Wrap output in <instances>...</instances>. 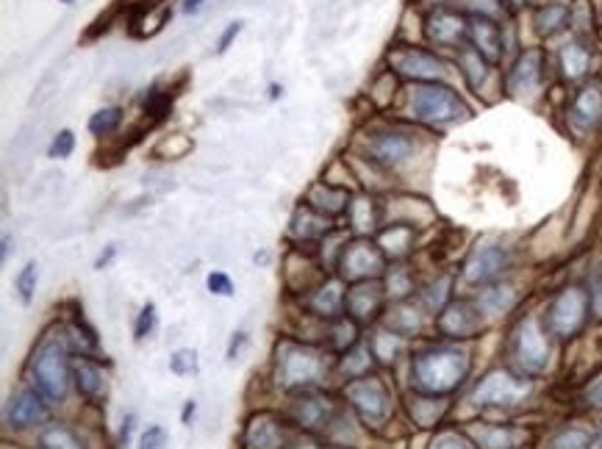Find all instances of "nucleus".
I'll list each match as a JSON object with an SVG mask.
<instances>
[{"label":"nucleus","instance_id":"c756f323","mask_svg":"<svg viewBox=\"0 0 602 449\" xmlns=\"http://www.w3.org/2000/svg\"><path fill=\"white\" fill-rule=\"evenodd\" d=\"M372 347H353V350H347L342 361L344 375L350 377V380H358V377H367L369 369H372Z\"/></svg>","mask_w":602,"mask_h":449},{"label":"nucleus","instance_id":"4be33fe9","mask_svg":"<svg viewBox=\"0 0 602 449\" xmlns=\"http://www.w3.org/2000/svg\"><path fill=\"white\" fill-rule=\"evenodd\" d=\"M381 308V289L372 283H361V286H356L353 292L347 294V311L353 314V319H369V316L375 314Z\"/></svg>","mask_w":602,"mask_h":449},{"label":"nucleus","instance_id":"5701e85b","mask_svg":"<svg viewBox=\"0 0 602 449\" xmlns=\"http://www.w3.org/2000/svg\"><path fill=\"white\" fill-rule=\"evenodd\" d=\"M39 449H89L84 438L67 425H48L39 433Z\"/></svg>","mask_w":602,"mask_h":449},{"label":"nucleus","instance_id":"20e7f679","mask_svg":"<svg viewBox=\"0 0 602 449\" xmlns=\"http://www.w3.org/2000/svg\"><path fill=\"white\" fill-rule=\"evenodd\" d=\"M511 358L522 377H536L550 366V333L536 316H528L516 325L511 336Z\"/></svg>","mask_w":602,"mask_h":449},{"label":"nucleus","instance_id":"f257e3e1","mask_svg":"<svg viewBox=\"0 0 602 449\" xmlns=\"http://www.w3.org/2000/svg\"><path fill=\"white\" fill-rule=\"evenodd\" d=\"M469 375V352L453 344H436L414 355L411 383L425 397L453 394Z\"/></svg>","mask_w":602,"mask_h":449},{"label":"nucleus","instance_id":"603ef678","mask_svg":"<svg viewBox=\"0 0 602 449\" xmlns=\"http://www.w3.org/2000/svg\"><path fill=\"white\" fill-rule=\"evenodd\" d=\"M245 344H247V333H234V339H231V344H228V361H236L239 358V352L245 350Z\"/></svg>","mask_w":602,"mask_h":449},{"label":"nucleus","instance_id":"f704fd0d","mask_svg":"<svg viewBox=\"0 0 602 449\" xmlns=\"http://www.w3.org/2000/svg\"><path fill=\"white\" fill-rule=\"evenodd\" d=\"M120 122H123V111L120 109H114V106H111V109H100L92 114L89 131L95 136H109L120 128Z\"/></svg>","mask_w":602,"mask_h":449},{"label":"nucleus","instance_id":"7ed1b4c3","mask_svg":"<svg viewBox=\"0 0 602 449\" xmlns=\"http://www.w3.org/2000/svg\"><path fill=\"white\" fill-rule=\"evenodd\" d=\"M325 375V358L320 350L297 344V341H283L275 352V380L286 391L306 389L320 383Z\"/></svg>","mask_w":602,"mask_h":449},{"label":"nucleus","instance_id":"a18cd8bd","mask_svg":"<svg viewBox=\"0 0 602 449\" xmlns=\"http://www.w3.org/2000/svg\"><path fill=\"white\" fill-rule=\"evenodd\" d=\"M350 219H353V225H358V228H372V206H369V200L358 197L356 203H350Z\"/></svg>","mask_w":602,"mask_h":449},{"label":"nucleus","instance_id":"f3484780","mask_svg":"<svg viewBox=\"0 0 602 449\" xmlns=\"http://www.w3.org/2000/svg\"><path fill=\"white\" fill-rule=\"evenodd\" d=\"M369 153H372V158L378 164L397 167V164H403L414 153V139L408 134H381L369 142Z\"/></svg>","mask_w":602,"mask_h":449},{"label":"nucleus","instance_id":"bf43d9fd","mask_svg":"<svg viewBox=\"0 0 602 449\" xmlns=\"http://www.w3.org/2000/svg\"><path fill=\"white\" fill-rule=\"evenodd\" d=\"M508 3H514V6H522V3H528V0H508Z\"/></svg>","mask_w":602,"mask_h":449},{"label":"nucleus","instance_id":"79ce46f5","mask_svg":"<svg viewBox=\"0 0 602 449\" xmlns=\"http://www.w3.org/2000/svg\"><path fill=\"white\" fill-rule=\"evenodd\" d=\"M75 150V136L73 131H59L56 139H53V145H50L48 156L50 158H70Z\"/></svg>","mask_w":602,"mask_h":449},{"label":"nucleus","instance_id":"2f4dec72","mask_svg":"<svg viewBox=\"0 0 602 449\" xmlns=\"http://www.w3.org/2000/svg\"><path fill=\"white\" fill-rule=\"evenodd\" d=\"M37 283H39L37 261H28V264L20 269V275L14 278V289H17L20 303L31 305V300H34V292H37Z\"/></svg>","mask_w":602,"mask_h":449},{"label":"nucleus","instance_id":"864d4df0","mask_svg":"<svg viewBox=\"0 0 602 449\" xmlns=\"http://www.w3.org/2000/svg\"><path fill=\"white\" fill-rule=\"evenodd\" d=\"M120 253V247H117V244H109V247H106V250H103V253L98 255V261H95V269H106L111 264V261H114V255Z\"/></svg>","mask_w":602,"mask_h":449},{"label":"nucleus","instance_id":"09e8293b","mask_svg":"<svg viewBox=\"0 0 602 449\" xmlns=\"http://www.w3.org/2000/svg\"><path fill=\"white\" fill-rule=\"evenodd\" d=\"M583 402L589 405L591 411H602V375L591 380L586 391H583Z\"/></svg>","mask_w":602,"mask_h":449},{"label":"nucleus","instance_id":"c85d7f7f","mask_svg":"<svg viewBox=\"0 0 602 449\" xmlns=\"http://www.w3.org/2000/svg\"><path fill=\"white\" fill-rule=\"evenodd\" d=\"M372 355L383 361V364H392L394 358H397V352L403 350V336L400 333H394V330H383V333H375L372 336Z\"/></svg>","mask_w":602,"mask_h":449},{"label":"nucleus","instance_id":"4d7b16f0","mask_svg":"<svg viewBox=\"0 0 602 449\" xmlns=\"http://www.w3.org/2000/svg\"><path fill=\"white\" fill-rule=\"evenodd\" d=\"M589 449H602V425L597 427V433L591 436V447Z\"/></svg>","mask_w":602,"mask_h":449},{"label":"nucleus","instance_id":"a211bd4d","mask_svg":"<svg viewBox=\"0 0 602 449\" xmlns=\"http://www.w3.org/2000/svg\"><path fill=\"white\" fill-rule=\"evenodd\" d=\"M541 81V53L539 50H528L522 53L514 70L508 75V92L511 95H528Z\"/></svg>","mask_w":602,"mask_h":449},{"label":"nucleus","instance_id":"aec40b11","mask_svg":"<svg viewBox=\"0 0 602 449\" xmlns=\"http://www.w3.org/2000/svg\"><path fill=\"white\" fill-rule=\"evenodd\" d=\"M73 380L78 386V394L89 402H98L106 397V377L98 364H92L89 358H78L73 364Z\"/></svg>","mask_w":602,"mask_h":449},{"label":"nucleus","instance_id":"37998d69","mask_svg":"<svg viewBox=\"0 0 602 449\" xmlns=\"http://www.w3.org/2000/svg\"><path fill=\"white\" fill-rule=\"evenodd\" d=\"M172 100L170 95H164V92H159V89H150L148 98H145V111L148 114H153V117H164L167 111H170Z\"/></svg>","mask_w":602,"mask_h":449},{"label":"nucleus","instance_id":"f8f14e48","mask_svg":"<svg viewBox=\"0 0 602 449\" xmlns=\"http://www.w3.org/2000/svg\"><path fill=\"white\" fill-rule=\"evenodd\" d=\"M383 272V253L369 242H356L344 247L342 275L347 280L378 278Z\"/></svg>","mask_w":602,"mask_h":449},{"label":"nucleus","instance_id":"cd10ccee","mask_svg":"<svg viewBox=\"0 0 602 449\" xmlns=\"http://www.w3.org/2000/svg\"><path fill=\"white\" fill-rule=\"evenodd\" d=\"M514 305V289L511 286H492L478 297V308L483 316H500Z\"/></svg>","mask_w":602,"mask_h":449},{"label":"nucleus","instance_id":"1a4fd4ad","mask_svg":"<svg viewBox=\"0 0 602 449\" xmlns=\"http://www.w3.org/2000/svg\"><path fill=\"white\" fill-rule=\"evenodd\" d=\"M389 61H392V67L397 73L408 75V78H417V81H439V78L447 75V64H444L439 56L428 53V50H394L392 56H389Z\"/></svg>","mask_w":602,"mask_h":449},{"label":"nucleus","instance_id":"5fc2aeb1","mask_svg":"<svg viewBox=\"0 0 602 449\" xmlns=\"http://www.w3.org/2000/svg\"><path fill=\"white\" fill-rule=\"evenodd\" d=\"M134 416H125V422H123V430H120V444L123 447H128V441H131V433H134Z\"/></svg>","mask_w":602,"mask_h":449},{"label":"nucleus","instance_id":"58836bf2","mask_svg":"<svg viewBox=\"0 0 602 449\" xmlns=\"http://www.w3.org/2000/svg\"><path fill=\"white\" fill-rule=\"evenodd\" d=\"M156 325H159V314H156V305L145 303V305H142V311H139V319H136L134 339L145 341L148 336H153Z\"/></svg>","mask_w":602,"mask_h":449},{"label":"nucleus","instance_id":"6ab92c4d","mask_svg":"<svg viewBox=\"0 0 602 449\" xmlns=\"http://www.w3.org/2000/svg\"><path fill=\"white\" fill-rule=\"evenodd\" d=\"M569 117H572V122H575L578 128H583V131L594 128V125L602 120V86L591 84L586 86V89H580L578 98L572 103Z\"/></svg>","mask_w":602,"mask_h":449},{"label":"nucleus","instance_id":"680f3d73","mask_svg":"<svg viewBox=\"0 0 602 449\" xmlns=\"http://www.w3.org/2000/svg\"><path fill=\"white\" fill-rule=\"evenodd\" d=\"M325 449H347V447H325Z\"/></svg>","mask_w":602,"mask_h":449},{"label":"nucleus","instance_id":"393cba45","mask_svg":"<svg viewBox=\"0 0 602 449\" xmlns=\"http://www.w3.org/2000/svg\"><path fill=\"white\" fill-rule=\"evenodd\" d=\"M516 433L514 427L505 425H486L475 430V441L480 449H516Z\"/></svg>","mask_w":602,"mask_h":449},{"label":"nucleus","instance_id":"4c0bfd02","mask_svg":"<svg viewBox=\"0 0 602 449\" xmlns=\"http://www.w3.org/2000/svg\"><path fill=\"white\" fill-rule=\"evenodd\" d=\"M394 314L397 316L389 322V328H392L394 333H400V336H408V333H414V330H419V325H422V314L414 311L411 305H400Z\"/></svg>","mask_w":602,"mask_h":449},{"label":"nucleus","instance_id":"a878e982","mask_svg":"<svg viewBox=\"0 0 602 449\" xmlns=\"http://www.w3.org/2000/svg\"><path fill=\"white\" fill-rule=\"evenodd\" d=\"M591 64V53L580 42H569L561 50V67H564V75L569 81H578L583 75L589 73Z\"/></svg>","mask_w":602,"mask_h":449},{"label":"nucleus","instance_id":"473e14b6","mask_svg":"<svg viewBox=\"0 0 602 449\" xmlns=\"http://www.w3.org/2000/svg\"><path fill=\"white\" fill-rule=\"evenodd\" d=\"M311 206L320 208L325 214H339L344 206H347V195L344 192H336L331 186H317L311 192Z\"/></svg>","mask_w":602,"mask_h":449},{"label":"nucleus","instance_id":"72a5a7b5","mask_svg":"<svg viewBox=\"0 0 602 449\" xmlns=\"http://www.w3.org/2000/svg\"><path fill=\"white\" fill-rule=\"evenodd\" d=\"M591 433L583 427H566L561 433H555L550 441V449H589Z\"/></svg>","mask_w":602,"mask_h":449},{"label":"nucleus","instance_id":"423d86ee","mask_svg":"<svg viewBox=\"0 0 602 449\" xmlns=\"http://www.w3.org/2000/svg\"><path fill=\"white\" fill-rule=\"evenodd\" d=\"M591 300L589 292H583L578 286H569L564 292H558L553 297V303L547 305L544 314V328L555 339H575L580 330L586 328L589 319Z\"/></svg>","mask_w":602,"mask_h":449},{"label":"nucleus","instance_id":"e433bc0d","mask_svg":"<svg viewBox=\"0 0 602 449\" xmlns=\"http://www.w3.org/2000/svg\"><path fill=\"white\" fill-rule=\"evenodd\" d=\"M197 352L192 347H184V350H175L170 355V372L175 377H192L197 375Z\"/></svg>","mask_w":602,"mask_h":449},{"label":"nucleus","instance_id":"7c9ffc66","mask_svg":"<svg viewBox=\"0 0 602 449\" xmlns=\"http://www.w3.org/2000/svg\"><path fill=\"white\" fill-rule=\"evenodd\" d=\"M489 61L480 56L478 50H464L461 53V67H464V78H467V84L472 89H480L483 81H486V75H489V67H486Z\"/></svg>","mask_w":602,"mask_h":449},{"label":"nucleus","instance_id":"ea45409f","mask_svg":"<svg viewBox=\"0 0 602 449\" xmlns=\"http://www.w3.org/2000/svg\"><path fill=\"white\" fill-rule=\"evenodd\" d=\"M447 297H450V280L444 278L439 283H433L428 292H425V305H428L430 311H442L444 305H447Z\"/></svg>","mask_w":602,"mask_h":449},{"label":"nucleus","instance_id":"9b49d317","mask_svg":"<svg viewBox=\"0 0 602 449\" xmlns=\"http://www.w3.org/2000/svg\"><path fill=\"white\" fill-rule=\"evenodd\" d=\"M483 311L478 303H450L439 311V330L447 339H472L483 328Z\"/></svg>","mask_w":602,"mask_h":449},{"label":"nucleus","instance_id":"ddd939ff","mask_svg":"<svg viewBox=\"0 0 602 449\" xmlns=\"http://www.w3.org/2000/svg\"><path fill=\"white\" fill-rule=\"evenodd\" d=\"M45 397L37 389H23L14 394L9 405H6V425L14 430H25V427L39 425L45 419Z\"/></svg>","mask_w":602,"mask_h":449},{"label":"nucleus","instance_id":"49530a36","mask_svg":"<svg viewBox=\"0 0 602 449\" xmlns=\"http://www.w3.org/2000/svg\"><path fill=\"white\" fill-rule=\"evenodd\" d=\"M164 444H167V430L161 425H150L139 438V449H161Z\"/></svg>","mask_w":602,"mask_h":449},{"label":"nucleus","instance_id":"052dcab7","mask_svg":"<svg viewBox=\"0 0 602 449\" xmlns=\"http://www.w3.org/2000/svg\"><path fill=\"white\" fill-rule=\"evenodd\" d=\"M59 3H67V6H73L75 0H59Z\"/></svg>","mask_w":602,"mask_h":449},{"label":"nucleus","instance_id":"3c124183","mask_svg":"<svg viewBox=\"0 0 602 449\" xmlns=\"http://www.w3.org/2000/svg\"><path fill=\"white\" fill-rule=\"evenodd\" d=\"M242 20H236V23H228V28H225V34L220 37V45H217V53H225V50L231 48V42H234L236 37H239V31H242Z\"/></svg>","mask_w":602,"mask_h":449},{"label":"nucleus","instance_id":"dca6fc26","mask_svg":"<svg viewBox=\"0 0 602 449\" xmlns=\"http://www.w3.org/2000/svg\"><path fill=\"white\" fill-rule=\"evenodd\" d=\"M292 416H295L297 425L306 427V430H322L333 422L336 405H333L331 397L311 394V397H303L292 405Z\"/></svg>","mask_w":602,"mask_h":449},{"label":"nucleus","instance_id":"a19ab883","mask_svg":"<svg viewBox=\"0 0 602 449\" xmlns=\"http://www.w3.org/2000/svg\"><path fill=\"white\" fill-rule=\"evenodd\" d=\"M589 300H591V311L597 319H602V264L591 269L589 278Z\"/></svg>","mask_w":602,"mask_h":449},{"label":"nucleus","instance_id":"6e6552de","mask_svg":"<svg viewBox=\"0 0 602 449\" xmlns=\"http://www.w3.org/2000/svg\"><path fill=\"white\" fill-rule=\"evenodd\" d=\"M344 394L367 425H383L392 416V394L378 377H358Z\"/></svg>","mask_w":602,"mask_h":449},{"label":"nucleus","instance_id":"9d476101","mask_svg":"<svg viewBox=\"0 0 602 449\" xmlns=\"http://www.w3.org/2000/svg\"><path fill=\"white\" fill-rule=\"evenodd\" d=\"M505 267H508V253L497 244H486L469 255V261L464 264V280L469 286H489L503 275Z\"/></svg>","mask_w":602,"mask_h":449},{"label":"nucleus","instance_id":"39448f33","mask_svg":"<svg viewBox=\"0 0 602 449\" xmlns=\"http://www.w3.org/2000/svg\"><path fill=\"white\" fill-rule=\"evenodd\" d=\"M408 106L419 122H428V125H450V122L464 120L469 114L467 103L458 98L450 86L442 84L414 86Z\"/></svg>","mask_w":602,"mask_h":449},{"label":"nucleus","instance_id":"8fccbe9b","mask_svg":"<svg viewBox=\"0 0 602 449\" xmlns=\"http://www.w3.org/2000/svg\"><path fill=\"white\" fill-rule=\"evenodd\" d=\"M430 449H472V444L464 436H458V433H442L433 441Z\"/></svg>","mask_w":602,"mask_h":449},{"label":"nucleus","instance_id":"bb28decb","mask_svg":"<svg viewBox=\"0 0 602 449\" xmlns=\"http://www.w3.org/2000/svg\"><path fill=\"white\" fill-rule=\"evenodd\" d=\"M569 17H572V9L566 3H547L536 12V28H539V34L550 37L558 28L569 23Z\"/></svg>","mask_w":602,"mask_h":449},{"label":"nucleus","instance_id":"4468645a","mask_svg":"<svg viewBox=\"0 0 602 449\" xmlns=\"http://www.w3.org/2000/svg\"><path fill=\"white\" fill-rule=\"evenodd\" d=\"M425 31H428L430 42L453 48V45H461L469 37V20H464L461 14L444 12L442 9V12L430 14Z\"/></svg>","mask_w":602,"mask_h":449},{"label":"nucleus","instance_id":"b1692460","mask_svg":"<svg viewBox=\"0 0 602 449\" xmlns=\"http://www.w3.org/2000/svg\"><path fill=\"white\" fill-rule=\"evenodd\" d=\"M344 308H347V294L342 292V286H339L336 280L325 283L320 292L314 294V311H317V314L336 319Z\"/></svg>","mask_w":602,"mask_h":449},{"label":"nucleus","instance_id":"13d9d810","mask_svg":"<svg viewBox=\"0 0 602 449\" xmlns=\"http://www.w3.org/2000/svg\"><path fill=\"white\" fill-rule=\"evenodd\" d=\"M9 253H12V239L6 236V239H3V261L9 258Z\"/></svg>","mask_w":602,"mask_h":449},{"label":"nucleus","instance_id":"de8ad7c7","mask_svg":"<svg viewBox=\"0 0 602 449\" xmlns=\"http://www.w3.org/2000/svg\"><path fill=\"white\" fill-rule=\"evenodd\" d=\"M411 292V278H408L406 269H394L392 275H389V294L394 297H406Z\"/></svg>","mask_w":602,"mask_h":449},{"label":"nucleus","instance_id":"f03ea898","mask_svg":"<svg viewBox=\"0 0 602 449\" xmlns=\"http://www.w3.org/2000/svg\"><path fill=\"white\" fill-rule=\"evenodd\" d=\"M70 347L64 339H48L42 341V347L34 355L31 364V377H34V389L48 402H64L67 389H70Z\"/></svg>","mask_w":602,"mask_h":449},{"label":"nucleus","instance_id":"0eeeda50","mask_svg":"<svg viewBox=\"0 0 602 449\" xmlns=\"http://www.w3.org/2000/svg\"><path fill=\"white\" fill-rule=\"evenodd\" d=\"M530 394V380L516 377L508 369H494L480 380L472 391V402L478 408H514L519 402H525Z\"/></svg>","mask_w":602,"mask_h":449},{"label":"nucleus","instance_id":"c03bdc74","mask_svg":"<svg viewBox=\"0 0 602 449\" xmlns=\"http://www.w3.org/2000/svg\"><path fill=\"white\" fill-rule=\"evenodd\" d=\"M206 286L217 297H234V280L228 278L225 272H211L209 278H206Z\"/></svg>","mask_w":602,"mask_h":449},{"label":"nucleus","instance_id":"2eb2a0df","mask_svg":"<svg viewBox=\"0 0 602 449\" xmlns=\"http://www.w3.org/2000/svg\"><path fill=\"white\" fill-rule=\"evenodd\" d=\"M469 39L486 61H500L503 56V31L500 25L483 17V14H472L469 17Z\"/></svg>","mask_w":602,"mask_h":449},{"label":"nucleus","instance_id":"c9c22d12","mask_svg":"<svg viewBox=\"0 0 602 449\" xmlns=\"http://www.w3.org/2000/svg\"><path fill=\"white\" fill-rule=\"evenodd\" d=\"M381 244L386 253H392L394 258H400V255H406L408 247H411V231L403 228V225H394V228H389V231L383 233Z\"/></svg>","mask_w":602,"mask_h":449},{"label":"nucleus","instance_id":"6e6d98bb","mask_svg":"<svg viewBox=\"0 0 602 449\" xmlns=\"http://www.w3.org/2000/svg\"><path fill=\"white\" fill-rule=\"evenodd\" d=\"M195 411H197L195 400H186L184 411H181V422H184V425H192V419H195Z\"/></svg>","mask_w":602,"mask_h":449},{"label":"nucleus","instance_id":"412c9836","mask_svg":"<svg viewBox=\"0 0 602 449\" xmlns=\"http://www.w3.org/2000/svg\"><path fill=\"white\" fill-rule=\"evenodd\" d=\"M283 430L270 416H258L250 422L245 436V449H281Z\"/></svg>","mask_w":602,"mask_h":449}]
</instances>
